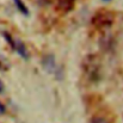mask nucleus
Masks as SVG:
<instances>
[{
  "label": "nucleus",
  "instance_id": "nucleus-5",
  "mask_svg": "<svg viewBox=\"0 0 123 123\" xmlns=\"http://www.w3.org/2000/svg\"><path fill=\"white\" fill-rule=\"evenodd\" d=\"M8 67H9V64L6 59L0 57V70H7Z\"/></svg>",
  "mask_w": 123,
  "mask_h": 123
},
{
  "label": "nucleus",
  "instance_id": "nucleus-6",
  "mask_svg": "<svg viewBox=\"0 0 123 123\" xmlns=\"http://www.w3.org/2000/svg\"><path fill=\"white\" fill-rule=\"evenodd\" d=\"M91 123H108V122L106 119H104L102 117H96L91 120Z\"/></svg>",
  "mask_w": 123,
  "mask_h": 123
},
{
  "label": "nucleus",
  "instance_id": "nucleus-8",
  "mask_svg": "<svg viewBox=\"0 0 123 123\" xmlns=\"http://www.w3.org/2000/svg\"><path fill=\"white\" fill-rule=\"evenodd\" d=\"M102 1H104V2H110V1H111V0H102Z\"/></svg>",
  "mask_w": 123,
  "mask_h": 123
},
{
  "label": "nucleus",
  "instance_id": "nucleus-7",
  "mask_svg": "<svg viewBox=\"0 0 123 123\" xmlns=\"http://www.w3.org/2000/svg\"><path fill=\"white\" fill-rule=\"evenodd\" d=\"M5 112V107H4V105L0 102V114H3Z\"/></svg>",
  "mask_w": 123,
  "mask_h": 123
},
{
  "label": "nucleus",
  "instance_id": "nucleus-3",
  "mask_svg": "<svg viewBox=\"0 0 123 123\" xmlns=\"http://www.w3.org/2000/svg\"><path fill=\"white\" fill-rule=\"evenodd\" d=\"M13 50H15V51L19 54V56H20V57H22L23 59H25V60H27V59H28V57H29V55H28V51H27V49H26L25 45H24V44H23L19 39H17V40H15V39H14Z\"/></svg>",
  "mask_w": 123,
  "mask_h": 123
},
{
  "label": "nucleus",
  "instance_id": "nucleus-1",
  "mask_svg": "<svg viewBox=\"0 0 123 123\" xmlns=\"http://www.w3.org/2000/svg\"><path fill=\"white\" fill-rule=\"evenodd\" d=\"M114 13L113 12L107 9L98 10L91 18V24L98 30H103L109 28L114 22Z\"/></svg>",
  "mask_w": 123,
  "mask_h": 123
},
{
  "label": "nucleus",
  "instance_id": "nucleus-4",
  "mask_svg": "<svg viewBox=\"0 0 123 123\" xmlns=\"http://www.w3.org/2000/svg\"><path fill=\"white\" fill-rule=\"evenodd\" d=\"M16 8L18 9V11L25 16H28L29 15V11L27 9V7L24 5V3L22 2V0H13Z\"/></svg>",
  "mask_w": 123,
  "mask_h": 123
},
{
  "label": "nucleus",
  "instance_id": "nucleus-2",
  "mask_svg": "<svg viewBox=\"0 0 123 123\" xmlns=\"http://www.w3.org/2000/svg\"><path fill=\"white\" fill-rule=\"evenodd\" d=\"M75 4H76V0H57L56 1L57 10L62 14H66L70 12L74 9Z\"/></svg>",
  "mask_w": 123,
  "mask_h": 123
}]
</instances>
